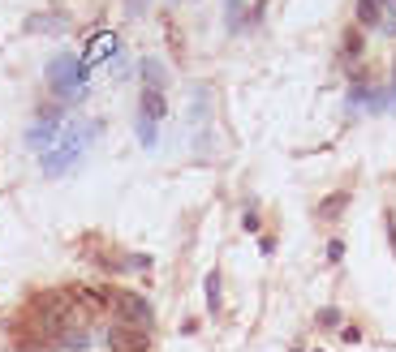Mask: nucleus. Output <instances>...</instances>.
Here are the masks:
<instances>
[{"instance_id": "f257e3e1", "label": "nucleus", "mask_w": 396, "mask_h": 352, "mask_svg": "<svg viewBox=\"0 0 396 352\" xmlns=\"http://www.w3.org/2000/svg\"><path fill=\"white\" fill-rule=\"evenodd\" d=\"M104 134V121H65V129L56 134V142L43 151V172L47 176H65L78 168V159H82L86 142Z\"/></svg>"}, {"instance_id": "f03ea898", "label": "nucleus", "mask_w": 396, "mask_h": 352, "mask_svg": "<svg viewBox=\"0 0 396 352\" xmlns=\"http://www.w3.org/2000/svg\"><path fill=\"white\" fill-rule=\"evenodd\" d=\"M47 90L56 95L60 103H82L86 99V69H82V56L73 52H56L47 60Z\"/></svg>"}, {"instance_id": "7ed1b4c3", "label": "nucleus", "mask_w": 396, "mask_h": 352, "mask_svg": "<svg viewBox=\"0 0 396 352\" xmlns=\"http://www.w3.org/2000/svg\"><path fill=\"white\" fill-rule=\"evenodd\" d=\"M168 116V103H164V90H147L142 86V99H138V116H134V129L142 147H155V125Z\"/></svg>"}, {"instance_id": "20e7f679", "label": "nucleus", "mask_w": 396, "mask_h": 352, "mask_svg": "<svg viewBox=\"0 0 396 352\" xmlns=\"http://www.w3.org/2000/svg\"><path fill=\"white\" fill-rule=\"evenodd\" d=\"M104 344L108 352H147L151 348V331L138 323H125V318H113L104 327Z\"/></svg>"}, {"instance_id": "39448f33", "label": "nucleus", "mask_w": 396, "mask_h": 352, "mask_svg": "<svg viewBox=\"0 0 396 352\" xmlns=\"http://www.w3.org/2000/svg\"><path fill=\"white\" fill-rule=\"evenodd\" d=\"M229 13V30H250V26H259L263 22V13H267V0H229L224 5Z\"/></svg>"}, {"instance_id": "423d86ee", "label": "nucleus", "mask_w": 396, "mask_h": 352, "mask_svg": "<svg viewBox=\"0 0 396 352\" xmlns=\"http://www.w3.org/2000/svg\"><path fill=\"white\" fill-rule=\"evenodd\" d=\"M60 129H65V121H60L56 116V112H43V116L35 121V125H30V129H26V142H30V151H47V147H52V142H56V134Z\"/></svg>"}, {"instance_id": "0eeeda50", "label": "nucleus", "mask_w": 396, "mask_h": 352, "mask_svg": "<svg viewBox=\"0 0 396 352\" xmlns=\"http://www.w3.org/2000/svg\"><path fill=\"white\" fill-rule=\"evenodd\" d=\"M113 56H117V35H113V30H100V35L86 39L82 69H95V65H104V60H113Z\"/></svg>"}, {"instance_id": "6e6552de", "label": "nucleus", "mask_w": 396, "mask_h": 352, "mask_svg": "<svg viewBox=\"0 0 396 352\" xmlns=\"http://www.w3.org/2000/svg\"><path fill=\"white\" fill-rule=\"evenodd\" d=\"M26 30H30V35H65L69 18H65V13H30Z\"/></svg>"}, {"instance_id": "1a4fd4ad", "label": "nucleus", "mask_w": 396, "mask_h": 352, "mask_svg": "<svg viewBox=\"0 0 396 352\" xmlns=\"http://www.w3.org/2000/svg\"><path fill=\"white\" fill-rule=\"evenodd\" d=\"M388 5L392 0H358V26H384Z\"/></svg>"}, {"instance_id": "9d476101", "label": "nucleus", "mask_w": 396, "mask_h": 352, "mask_svg": "<svg viewBox=\"0 0 396 352\" xmlns=\"http://www.w3.org/2000/svg\"><path fill=\"white\" fill-rule=\"evenodd\" d=\"M142 77H147V82H142L147 90H164V65H160L155 56H147V60H142Z\"/></svg>"}, {"instance_id": "9b49d317", "label": "nucleus", "mask_w": 396, "mask_h": 352, "mask_svg": "<svg viewBox=\"0 0 396 352\" xmlns=\"http://www.w3.org/2000/svg\"><path fill=\"white\" fill-rule=\"evenodd\" d=\"M345 206H349V189H340V194H331V198H323L319 202V219H336Z\"/></svg>"}, {"instance_id": "f8f14e48", "label": "nucleus", "mask_w": 396, "mask_h": 352, "mask_svg": "<svg viewBox=\"0 0 396 352\" xmlns=\"http://www.w3.org/2000/svg\"><path fill=\"white\" fill-rule=\"evenodd\" d=\"M207 314L220 318V271H207Z\"/></svg>"}, {"instance_id": "ddd939ff", "label": "nucleus", "mask_w": 396, "mask_h": 352, "mask_svg": "<svg viewBox=\"0 0 396 352\" xmlns=\"http://www.w3.org/2000/svg\"><path fill=\"white\" fill-rule=\"evenodd\" d=\"M358 56H362V35L349 30V35H345V60H358Z\"/></svg>"}, {"instance_id": "4468645a", "label": "nucleus", "mask_w": 396, "mask_h": 352, "mask_svg": "<svg viewBox=\"0 0 396 352\" xmlns=\"http://www.w3.org/2000/svg\"><path fill=\"white\" fill-rule=\"evenodd\" d=\"M319 327H340V314L331 310V305H327V310H319Z\"/></svg>"}, {"instance_id": "2eb2a0df", "label": "nucleus", "mask_w": 396, "mask_h": 352, "mask_svg": "<svg viewBox=\"0 0 396 352\" xmlns=\"http://www.w3.org/2000/svg\"><path fill=\"white\" fill-rule=\"evenodd\" d=\"M340 253H345V245H340V241H331V245H327V258H331V262H340Z\"/></svg>"}, {"instance_id": "dca6fc26", "label": "nucleus", "mask_w": 396, "mask_h": 352, "mask_svg": "<svg viewBox=\"0 0 396 352\" xmlns=\"http://www.w3.org/2000/svg\"><path fill=\"white\" fill-rule=\"evenodd\" d=\"M125 5H130V13L138 18V13H147V0H125Z\"/></svg>"}]
</instances>
